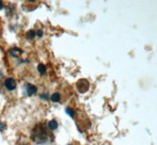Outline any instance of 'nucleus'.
<instances>
[{"label":"nucleus","mask_w":157,"mask_h":145,"mask_svg":"<svg viewBox=\"0 0 157 145\" xmlns=\"http://www.w3.org/2000/svg\"><path fill=\"white\" fill-rule=\"evenodd\" d=\"M53 135L47 130V129L42 124H38L32 129L31 137L36 143H46L50 140Z\"/></svg>","instance_id":"1"},{"label":"nucleus","mask_w":157,"mask_h":145,"mask_svg":"<svg viewBox=\"0 0 157 145\" xmlns=\"http://www.w3.org/2000/svg\"><path fill=\"white\" fill-rule=\"evenodd\" d=\"M76 88L80 93H84L87 92L90 89L89 81L86 79H81L77 81Z\"/></svg>","instance_id":"2"},{"label":"nucleus","mask_w":157,"mask_h":145,"mask_svg":"<svg viewBox=\"0 0 157 145\" xmlns=\"http://www.w3.org/2000/svg\"><path fill=\"white\" fill-rule=\"evenodd\" d=\"M5 86L8 90H14L17 88V82L13 78H8L5 81Z\"/></svg>","instance_id":"3"},{"label":"nucleus","mask_w":157,"mask_h":145,"mask_svg":"<svg viewBox=\"0 0 157 145\" xmlns=\"http://www.w3.org/2000/svg\"><path fill=\"white\" fill-rule=\"evenodd\" d=\"M26 92H27V94L29 96H32L36 94V92H37V88L34 86V85L30 84V83H28L26 84Z\"/></svg>","instance_id":"4"},{"label":"nucleus","mask_w":157,"mask_h":145,"mask_svg":"<svg viewBox=\"0 0 157 145\" xmlns=\"http://www.w3.org/2000/svg\"><path fill=\"white\" fill-rule=\"evenodd\" d=\"M48 127L50 130H54L58 127V124H57V121L55 120H51L48 123Z\"/></svg>","instance_id":"5"},{"label":"nucleus","mask_w":157,"mask_h":145,"mask_svg":"<svg viewBox=\"0 0 157 145\" xmlns=\"http://www.w3.org/2000/svg\"><path fill=\"white\" fill-rule=\"evenodd\" d=\"M50 99H51V100L53 102H58L59 100H60V99H61V95H60V93H55L51 96Z\"/></svg>","instance_id":"6"},{"label":"nucleus","mask_w":157,"mask_h":145,"mask_svg":"<svg viewBox=\"0 0 157 145\" xmlns=\"http://www.w3.org/2000/svg\"><path fill=\"white\" fill-rule=\"evenodd\" d=\"M38 71L39 72V73L41 74V75H44L47 72V68L43 64H39V66H38Z\"/></svg>","instance_id":"7"},{"label":"nucleus","mask_w":157,"mask_h":145,"mask_svg":"<svg viewBox=\"0 0 157 145\" xmlns=\"http://www.w3.org/2000/svg\"><path fill=\"white\" fill-rule=\"evenodd\" d=\"M65 111H66V113H67V114H68V115L71 116V117H72V118H73V117L75 116V111H74L73 109H71V108H67L66 110H65Z\"/></svg>","instance_id":"8"},{"label":"nucleus","mask_w":157,"mask_h":145,"mask_svg":"<svg viewBox=\"0 0 157 145\" xmlns=\"http://www.w3.org/2000/svg\"><path fill=\"white\" fill-rule=\"evenodd\" d=\"M36 32H34V31H32V30L29 31L27 34L28 38H29V39H33V38L36 36Z\"/></svg>","instance_id":"9"},{"label":"nucleus","mask_w":157,"mask_h":145,"mask_svg":"<svg viewBox=\"0 0 157 145\" xmlns=\"http://www.w3.org/2000/svg\"><path fill=\"white\" fill-rule=\"evenodd\" d=\"M36 35H37L39 37H41V36L43 35V32H42L41 30H38L37 32H36Z\"/></svg>","instance_id":"10"},{"label":"nucleus","mask_w":157,"mask_h":145,"mask_svg":"<svg viewBox=\"0 0 157 145\" xmlns=\"http://www.w3.org/2000/svg\"><path fill=\"white\" fill-rule=\"evenodd\" d=\"M2 73L0 72V81L2 80Z\"/></svg>","instance_id":"11"},{"label":"nucleus","mask_w":157,"mask_h":145,"mask_svg":"<svg viewBox=\"0 0 157 145\" xmlns=\"http://www.w3.org/2000/svg\"><path fill=\"white\" fill-rule=\"evenodd\" d=\"M2 2H0V9H2Z\"/></svg>","instance_id":"12"},{"label":"nucleus","mask_w":157,"mask_h":145,"mask_svg":"<svg viewBox=\"0 0 157 145\" xmlns=\"http://www.w3.org/2000/svg\"><path fill=\"white\" fill-rule=\"evenodd\" d=\"M19 145H25V144H24V143H21V144H19Z\"/></svg>","instance_id":"13"}]
</instances>
